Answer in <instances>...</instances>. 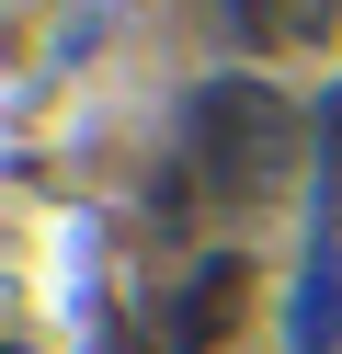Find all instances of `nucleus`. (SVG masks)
<instances>
[{"instance_id":"obj_2","label":"nucleus","mask_w":342,"mask_h":354,"mask_svg":"<svg viewBox=\"0 0 342 354\" xmlns=\"http://www.w3.org/2000/svg\"><path fill=\"white\" fill-rule=\"evenodd\" d=\"M240 286H251L240 263H205V274H194V297L171 308V354H217V331L240 320Z\"/></svg>"},{"instance_id":"obj_1","label":"nucleus","mask_w":342,"mask_h":354,"mask_svg":"<svg viewBox=\"0 0 342 354\" xmlns=\"http://www.w3.org/2000/svg\"><path fill=\"white\" fill-rule=\"evenodd\" d=\"M296 160V115L274 80H205L194 103H182V171H194L205 194H263L274 171Z\"/></svg>"},{"instance_id":"obj_3","label":"nucleus","mask_w":342,"mask_h":354,"mask_svg":"<svg viewBox=\"0 0 342 354\" xmlns=\"http://www.w3.org/2000/svg\"><path fill=\"white\" fill-rule=\"evenodd\" d=\"M228 12H240V35H263V24H274V0H228Z\"/></svg>"}]
</instances>
